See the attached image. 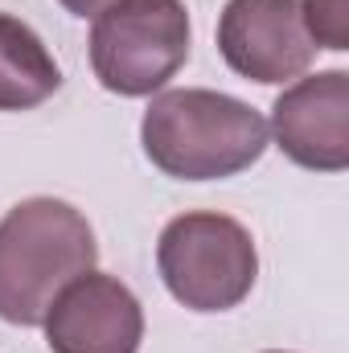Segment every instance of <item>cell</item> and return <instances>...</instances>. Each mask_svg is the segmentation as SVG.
<instances>
[{
    "label": "cell",
    "instance_id": "1",
    "mask_svg": "<svg viewBox=\"0 0 349 353\" xmlns=\"http://www.w3.org/2000/svg\"><path fill=\"white\" fill-rule=\"evenodd\" d=\"M140 140L148 161L177 181H222L251 169L271 132L251 103L206 87L165 90L148 103Z\"/></svg>",
    "mask_w": 349,
    "mask_h": 353
},
{
    "label": "cell",
    "instance_id": "5",
    "mask_svg": "<svg viewBox=\"0 0 349 353\" xmlns=\"http://www.w3.org/2000/svg\"><path fill=\"white\" fill-rule=\"evenodd\" d=\"M218 50L235 74L263 87L304 79L317 54L300 0H230L218 17Z\"/></svg>",
    "mask_w": 349,
    "mask_h": 353
},
{
    "label": "cell",
    "instance_id": "8",
    "mask_svg": "<svg viewBox=\"0 0 349 353\" xmlns=\"http://www.w3.org/2000/svg\"><path fill=\"white\" fill-rule=\"evenodd\" d=\"M62 87L46 41L17 17L0 12V111H29Z\"/></svg>",
    "mask_w": 349,
    "mask_h": 353
},
{
    "label": "cell",
    "instance_id": "11",
    "mask_svg": "<svg viewBox=\"0 0 349 353\" xmlns=\"http://www.w3.org/2000/svg\"><path fill=\"white\" fill-rule=\"evenodd\" d=\"M271 353H279V350H271Z\"/></svg>",
    "mask_w": 349,
    "mask_h": 353
},
{
    "label": "cell",
    "instance_id": "9",
    "mask_svg": "<svg viewBox=\"0 0 349 353\" xmlns=\"http://www.w3.org/2000/svg\"><path fill=\"white\" fill-rule=\"evenodd\" d=\"M300 17L317 50H349V0H300Z\"/></svg>",
    "mask_w": 349,
    "mask_h": 353
},
{
    "label": "cell",
    "instance_id": "3",
    "mask_svg": "<svg viewBox=\"0 0 349 353\" xmlns=\"http://www.w3.org/2000/svg\"><path fill=\"white\" fill-rule=\"evenodd\" d=\"M157 267L177 304L193 312H226L251 296L259 255L243 222L214 210H193L161 230Z\"/></svg>",
    "mask_w": 349,
    "mask_h": 353
},
{
    "label": "cell",
    "instance_id": "10",
    "mask_svg": "<svg viewBox=\"0 0 349 353\" xmlns=\"http://www.w3.org/2000/svg\"><path fill=\"white\" fill-rule=\"evenodd\" d=\"M115 0H62V8L66 12H74V17H99L103 8H111Z\"/></svg>",
    "mask_w": 349,
    "mask_h": 353
},
{
    "label": "cell",
    "instance_id": "7",
    "mask_svg": "<svg viewBox=\"0 0 349 353\" xmlns=\"http://www.w3.org/2000/svg\"><path fill=\"white\" fill-rule=\"evenodd\" d=\"M50 353H140L144 308L115 275L87 271L70 279L46 312Z\"/></svg>",
    "mask_w": 349,
    "mask_h": 353
},
{
    "label": "cell",
    "instance_id": "4",
    "mask_svg": "<svg viewBox=\"0 0 349 353\" xmlns=\"http://www.w3.org/2000/svg\"><path fill=\"white\" fill-rule=\"evenodd\" d=\"M189 58L181 0H115L90 25V70L111 94H157Z\"/></svg>",
    "mask_w": 349,
    "mask_h": 353
},
{
    "label": "cell",
    "instance_id": "2",
    "mask_svg": "<svg viewBox=\"0 0 349 353\" xmlns=\"http://www.w3.org/2000/svg\"><path fill=\"white\" fill-rule=\"evenodd\" d=\"M90 222L58 197H29L0 218V321L41 325L54 296L94 271Z\"/></svg>",
    "mask_w": 349,
    "mask_h": 353
},
{
    "label": "cell",
    "instance_id": "6",
    "mask_svg": "<svg viewBox=\"0 0 349 353\" xmlns=\"http://www.w3.org/2000/svg\"><path fill=\"white\" fill-rule=\"evenodd\" d=\"M267 132L279 152L312 173L349 169V74L321 70L296 79L271 107Z\"/></svg>",
    "mask_w": 349,
    "mask_h": 353
}]
</instances>
